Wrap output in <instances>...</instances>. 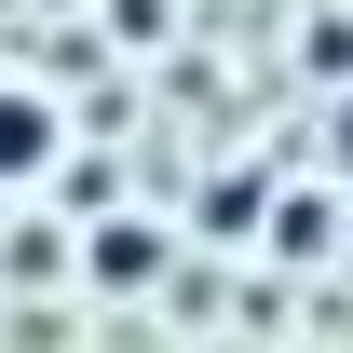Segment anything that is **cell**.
<instances>
[{"mask_svg":"<svg viewBox=\"0 0 353 353\" xmlns=\"http://www.w3.org/2000/svg\"><path fill=\"white\" fill-rule=\"evenodd\" d=\"M340 150H353V109H340Z\"/></svg>","mask_w":353,"mask_h":353,"instance_id":"7a4b0ae2","label":"cell"},{"mask_svg":"<svg viewBox=\"0 0 353 353\" xmlns=\"http://www.w3.org/2000/svg\"><path fill=\"white\" fill-rule=\"evenodd\" d=\"M41 163H54V109L41 95H0V190H28Z\"/></svg>","mask_w":353,"mask_h":353,"instance_id":"6da1fadb","label":"cell"}]
</instances>
